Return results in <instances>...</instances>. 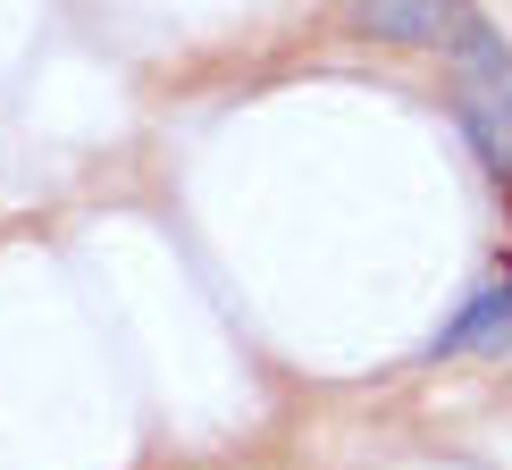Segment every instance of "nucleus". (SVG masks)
<instances>
[{
  "instance_id": "1",
  "label": "nucleus",
  "mask_w": 512,
  "mask_h": 470,
  "mask_svg": "<svg viewBox=\"0 0 512 470\" xmlns=\"http://www.w3.org/2000/svg\"><path fill=\"white\" fill-rule=\"evenodd\" d=\"M454 68H462V118H471L479 152L512 177V51H504V34H487L471 17L454 34Z\"/></svg>"
},
{
  "instance_id": "2",
  "label": "nucleus",
  "mask_w": 512,
  "mask_h": 470,
  "mask_svg": "<svg viewBox=\"0 0 512 470\" xmlns=\"http://www.w3.org/2000/svg\"><path fill=\"white\" fill-rule=\"evenodd\" d=\"M353 26L378 42H454L471 26V0H353Z\"/></svg>"
},
{
  "instance_id": "3",
  "label": "nucleus",
  "mask_w": 512,
  "mask_h": 470,
  "mask_svg": "<svg viewBox=\"0 0 512 470\" xmlns=\"http://www.w3.org/2000/svg\"><path fill=\"white\" fill-rule=\"evenodd\" d=\"M504 336H512V286H487L454 328H437V353H504Z\"/></svg>"
}]
</instances>
